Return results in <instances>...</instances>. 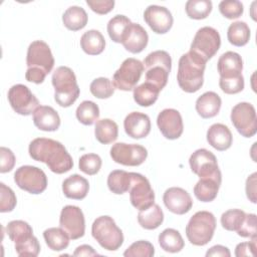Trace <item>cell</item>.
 I'll list each match as a JSON object with an SVG mask.
<instances>
[{
	"instance_id": "obj_53",
	"label": "cell",
	"mask_w": 257,
	"mask_h": 257,
	"mask_svg": "<svg viewBox=\"0 0 257 257\" xmlns=\"http://www.w3.org/2000/svg\"><path fill=\"white\" fill-rule=\"evenodd\" d=\"M231 253L229 251V249L223 245H215L213 247H211L207 252H206V256H214V257H230Z\"/></svg>"
},
{
	"instance_id": "obj_4",
	"label": "cell",
	"mask_w": 257,
	"mask_h": 257,
	"mask_svg": "<svg viewBox=\"0 0 257 257\" xmlns=\"http://www.w3.org/2000/svg\"><path fill=\"white\" fill-rule=\"evenodd\" d=\"M51 81L54 87V99L60 106L68 107L78 98L80 89L71 68L67 66L57 67L52 74Z\"/></svg>"
},
{
	"instance_id": "obj_51",
	"label": "cell",
	"mask_w": 257,
	"mask_h": 257,
	"mask_svg": "<svg viewBox=\"0 0 257 257\" xmlns=\"http://www.w3.org/2000/svg\"><path fill=\"white\" fill-rule=\"evenodd\" d=\"M256 240L257 237H253L249 242H242L239 243L235 248V256L243 257V256H250L253 257L255 255L256 250Z\"/></svg>"
},
{
	"instance_id": "obj_5",
	"label": "cell",
	"mask_w": 257,
	"mask_h": 257,
	"mask_svg": "<svg viewBox=\"0 0 257 257\" xmlns=\"http://www.w3.org/2000/svg\"><path fill=\"white\" fill-rule=\"evenodd\" d=\"M6 233L14 242L16 253L21 256L35 257L40 252V244L33 235L31 226L22 220H13L6 226Z\"/></svg>"
},
{
	"instance_id": "obj_41",
	"label": "cell",
	"mask_w": 257,
	"mask_h": 257,
	"mask_svg": "<svg viewBox=\"0 0 257 257\" xmlns=\"http://www.w3.org/2000/svg\"><path fill=\"white\" fill-rule=\"evenodd\" d=\"M89 90L96 98L104 99L110 97L114 92V86L112 82L106 77H98L92 80L89 85Z\"/></svg>"
},
{
	"instance_id": "obj_32",
	"label": "cell",
	"mask_w": 257,
	"mask_h": 257,
	"mask_svg": "<svg viewBox=\"0 0 257 257\" xmlns=\"http://www.w3.org/2000/svg\"><path fill=\"white\" fill-rule=\"evenodd\" d=\"M94 135L100 144H111L117 139L118 126L112 119L102 118L96 121L94 126Z\"/></svg>"
},
{
	"instance_id": "obj_40",
	"label": "cell",
	"mask_w": 257,
	"mask_h": 257,
	"mask_svg": "<svg viewBox=\"0 0 257 257\" xmlns=\"http://www.w3.org/2000/svg\"><path fill=\"white\" fill-rule=\"evenodd\" d=\"M132 23L130 18L124 15H115L107 23V33L109 38L115 43H121L123 34Z\"/></svg>"
},
{
	"instance_id": "obj_10",
	"label": "cell",
	"mask_w": 257,
	"mask_h": 257,
	"mask_svg": "<svg viewBox=\"0 0 257 257\" xmlns=\"http://www.w3.org/2000/svg\"><path fill=\"white\" fill-rule=\"evenodd\" d=\"M144 71V64L139 59L130 57L122 61L119 68L112 76V84L115 88L130 91L137 86Z\"/></svg>"
},
{
	"instance_id": "obj_8",
	"label": "cell",
	"mask_w": 257,
	"mask_h": 257,
	"mask_svg": "<svg viewBox=\"0 0 257 257\" xmlns=\"http://www.w3.org/2000/svg\"><path fill=\"white\" fill-rule=\"evenodd\" d=\"M92 237L105 250L115 251L123 243L122 231L109 216L97 217L91 226Z\"/></svg>"
},
{
	"instance_id": "obj_50",
	"label": "cell",
	"mask_w": 257,
	"mask_h": 257,
	"mask_svg": "<svg viewBox=\"0 0 257 257\" xmlns=\"http://www.w3.org/2000/svg\"><path fill=\"white\" fill-rule=\"evenodd\" d=\"M86 4L89 8L100 15L107 14L113 9L114 1L113 0H87Z\"/></svg>"
},
{
	"instance_id": "obj_47",
	"label": "cell",
	"mask_w": 257,
	"mask_h": 257,
	"mask_svg": "<svg viewBox=\"0 0 257 257\" xmlns=\"http://www.w3.org/2000/svg\"><path fill=\"white\" fill-rule=\"evenodd\" d=\"M236 232L239 236L244 237V238L256 237V234H257L256 215L252 214V213L246 214L240 228Z\"/></svg>"
},
{
	"instance_id": "obj_42",
	"label": "cell",
	"mask_w": 257,
	"mask_h": 257,
	"mask_svg": "<svg viewBox=\"0 0 257 257\" xmlns=\"http://www.w3.org/2000/svg\"><path fill=\"white\" fill-rule=\"evenodd\" d=\"M245 215L246 213L240 209H230L222 214L221 225L225 230L237 231L240 228Z\"/></svg>"
},
{
	"instance_id": "obj_25",
	"label": "cell",
	"mask_w": 257,
	"mask_h": 257,
	"mask_svg": "<svg viewBox=\"0 0 257 257\" xmlns=\"http://www.w3.org/2000/svg\"><path fill=\"white\" fill-rule=\"evenodd\" d=\"M222 183V174L200 178L194 187V195L201 202H212L218 195Z\"/></svg>"
},
{
	"instance_id": "obj_3",
	"label": "cell",
	"mask_w": 257,
	"mask_h": 257,
	"mask_svg": "<svg viewBox=\"0 0 257 257\" xmlns=\"http://www.w3.org/2000/svg\"><path fill=\"white\" fill-rule=\"evenodd\" d=\"M206 61L196 53L189 51L180 57L177 80L179 86L188 93L198 91L204 83Z\"/></svg>"
},
{
	"instance_id": "obj_23",
	"label": "cell",
	"mask_w": 257,
	"mask_h": 257,
	"mask_svg": "<svg viewBox=\"0 0 257 257\" xmlns=\"http://www.w3.org/2000/svg\"><path fill=\"white\" fill-rule=\"evenodd\" d=\"M217 69L221 79L237 78L242 75V57L237 52L227 51L219 57L217 62Z\"/></svg>"
},
{
	"instance_id": "obj_15",
	"label": "cell",
	"mask_w": 257,
	"mask_h": 257,
	"mask_svg": "<svg viewBox=\"0 0 257 257\" xmlns=\"http://www.w3.org/2000/svg\"><path fill=\"white\" fill-rule=\"evenodd\" d=\"M8 101L15 112L30 115L39 106V100L24 84H15L8 90Z\"/></svg>"
},
{
	"instance_id": "obj_52",
	"label": "cell",
	"mask_w": 257,
	"mask_h": 257,
	"mask_svg": "<svg viewBox=\"0 0 257 257\" xmlns=\"http://www.w3.org/2000/svg\"><path fill=\"white\" fill-rule=\"evenodd\" d=\"M256 176L257 173H253L252 175H250L246 180L245 187L247 198L254 204L256 203Z\"/></svg>"
},
{
	"instance_id": "obj_21",
	"label": "cell",
	"mask_w": 257,
	"mask_h": 257,
	"mask_svg": "<svg viewBox=\"0 0 257 257\" xmlns=\"http://www.w3.org/2000/svg\"><path fill=\"white\" fill-rule=\"evenodd\" d=\"M149 35L145 28L139 23H131L126 28L121 44L131 53H140L148 45Z\"/></svg>"
},
{
	"instance_id": "obj_2",
	"label": "cell",
	"mask_w": 257,
	"mask_h": 257,
	"mask_svg": "<svg viewBox=\"0 0 257 257\" xmlns=\"http://www.w3.org/2000/svg\"><path fill=\"white\" fill-rule=\"evenodd\" d=\"M26 64V80L36 84L42 83L54 66V57L48 44L42 40L31 42L27 49Z\"/></svg>"
},
{
	"instance_id": "obj_49",
	"label": "cell",
	"mask_w": 257,
	"mask_h": 257,
	"mask_svg": "<svg viewBox=\"0 0 257 257\" xmlns=\"http://www.w3.org/2000/svg\"><path fill=\"white\" fill-rule=\"evenodd\" d=\"M15 156L10 149L0 148V173L10 172L15 166Z\"/></svg>"
},
{
	"instance_id": "obj_7",
	"label": "cell",
	"mask_w": 257,
	"mask_h": 257,
	"mask_svg": "<svg viewBox=\"0 0 257 257\" xmlns=\"http://www.w3.org/2000/svg\"><path fill=\"white\" fill-rule=\"evenodd\" d=\"M216 224V218L211 212L199 211L190 218L186 226V236L191 244L204 246L212 240Z\"/></svg>"
},
{
	"instance_id": "obj_44",
	"label": "cell",
	"mask_w": 257,
	"mask_h": 257,
	"mask_svg": "<svg viewBox=\"0 0 257 257\" xmlns=\"http://www.w3.org/2000/svg\"><path fill=\"white\" fill-rule=\"evenodd\" d=\"M155 254L153 244L146 240H140L133 243L124 252L125 257H152Z\"/></svg>"
},
{
	"instance_id": "obj_46",
	"label": "cell",
	"mask_w": 257,
	"mask_h": 257,
	"mask_svg": "<svg viewBox=\"0 0 257 257\" xmlns=\"http://www.w3.org/2000/svg\"><path fill=\"white\" fill-rule=\"evenodd\" d=\"M16 204L17 199L13 190L4 183H0V212H11L16 207Z\"/></svg>"
},
{
	"instance_id": "obj_13",
	"label": "cell",
	"mask_w": 257,
	"mask_h": 257,
	"mask_svg": "<svg viewBox=\"0 0 257 257\" xmlns=\"http://www.w3.org/2000/svg\"><path fill=\"white\" fill-rule=\"evenodd\" d=\"M132 205L140 210H145L155 203V193L149 180L139 173H132V184L128 190Z\"/></svg>"
},
{
	"instance_id": "obj_14",
	"label": "cell",
	"mask_w": 257,
	"mask_h": 257,
	"mask_svg": "<svg viewBox=\"0 0 257 257\" xmlns=\"http://www.w3.org/2000/svg\"><path fill=\"white\" fill-rule=\"evenodd\" d=\"M110 157L116 164L137 167L146 161L148 151L138 144L116 143L110 148Z\"/></svg>"
},
{
	"instance_id": "obj_1",
	"label": "cell",
	"mask_w": 257,
	"mask_h": 257,
	"mask_svg": "<svg viewBox=\"0 0 257 257\" xmlns=\"http://www.w3.org/2000/svg\"><path fill=\"white\" fill-rule=\"evenodd\" d=\"M29 156L37 162L46 164L48 169L55 174H64L73 167L71 156L65 147L52 139H34L28 148Z\"/></svg>"
},
{
	"instance_id": "obj_36",
	"label": "cell",
	"mask_w": 257,
	"mask_h": 257,
	"mask_svg": "<svg viewBox=\"0 0 257 257\" xmlns=\"http://www.w3.org/2000/svg\"><path fill=\"white\" fill-rule=\"evenodd\" d=\"M43 238L49 249L53 251H61L69 245V236L61 228H48L43 232Z\"/></svg>"
},
{
	"instance_id": "obj_48",
	"label": "cell",
	"mask_w": 257,
	"mask_h": 257,
	"mask_svg": "<svg viewBox=\"0 0 257 257\" xmlns=\"http://www.w3.org/2000/svg\"><path fill=\"white\" fill-rule=\"evenodd\" d=\"M220 88L227 94H236L244 88V77L243 75L233 79H221L219 80Z\"/></svg>"
},
{
	"instance_id": "obj_54",
	"label": "cell",
	"mask_w": 257,
	"mask_h": 257,
	"mask_svg": "<svg viewBox=\"0 0 257 257\" xmlns=\"http://www.w3.org/2000/svg\"><path fill=\"white\" fill-rule=\"evenodd\" d=\"M98 253L89 245H80L73 252V256H96Z\"/></svg>"
},
{
	"instance_id": "obj_45",
	"label": "cell",
	"mask_w": 257,
	"mask_h": 257,
	"mask_svg": "<svg viewBox=\"0 0 257 257\" xmlns=\"http://www.w3.org/2000/svg\"><path fill=\"white\" fill-rule=\"evenodd\" d=\"M219 11L227 19H236L243 14L244 8L238 0H223L219 3Z\"/></svg>"
},
{
	"instance_id": "obj_22",
	"label": "cell",
	"mask_w": 257,
	"mask_h": 257,
	"mask_svg": "<svg viewBox=\"0 0 257 257\" xmlns=\"http://www.w3.org/2000/svg\"><path fill=\"white\" fill-rule=\"evenodd\" d=\"M123 127L128 137L136 140L144 139L151 132V119L146 113L133 111L125 116Z\"/></svg>"
},
{
	"instance_id": "obj_26",
	"label": "cell",
	"mask_w": 257,
	"mask_h": 257,
	"mask_svg": "<svg viewBox=\"0 0 257 257\" xmlns=\"http://www.w3.org/2000/svg\"><path fill=\"white\" fill-rule=\"evenodd\" d=\"M207 142L217 151H226L233 143L232 133L227 125L214 123L207 131Z\"/></svg>"
},
{
	"instance_id": "obj_28",
	"label": "cell",
	"mask_w": 257,
	"mask_h": 257,
	"mask_svg": "<svg viewBox=\"0 0 257 257\" xmlns=\"http://www.w3.org/2000/svg\"><path fill=\"white\" fill-rule=\"evenodd\" d=\"M221 97L214 91H207L196 100V110L203 118L216 116L221 108Z\"/></svg>"
},
{
	"instance_id": "obj_27",
	"label": "cell",
	"mask_w": 257,
	"mask_h": 257,
	"mask_svg": "<svg viewBox=\"0 0 257 257\" xmlns=\"http://www.w3.org/2000/svg\"><path fill=\"white\" fill-rule=\"evenodd\" d=\"M89 190L88 181L80 175L74 174L62 182V192L68 199L82 200Z\"/></svg>"
},
{
	"instance_id": "obj_29",
	"label": "cell",
	"mask_w": 257,
	"mask_h": 257,
	"mask_svg": "<svg viewBox=\"0 0 257 257\" xmlns=\"http://www.w3.org/2000/svg\"><path fill=\"white\" fill-rule=\"evenodd\" d=\"M80 47L88 55H98L105 48V40L98 30H88L80 38Z\"/></svg>"
},
{
	"instance_id": "obj_9",
	"label": "cell",
	"mask_w": 257,
	"mask_h": 257,
	"mask_svg": "<svg viewBox=\"0 0 257 257\" xmlns=\"http://www.w3.org/2000/svg\"><path fill=\"white\" fill-rule=\"evenodd\" d=\"M221 46V37L219 32L210 26L200 28L191 43L190 51L202 57L206 62L212 58Z\"/></svg>"
},
{
	"instance_id": "obj_35",
	"label": "cell",
	"mask_w": 257,
	"mask_h": 257,
	"mask_svg": "<svg viewBox=\"0 0 257 257\" xmlns=\"http://www.w3.org/2000/svg\"><path fill=\"white\" fill-rule=\"evenodd\" d=\"M132 184V173L114 170L107 177V187L110 192L116 195H122L128 192Z\"/></svg>"
},
{
	"instance_id": "obj_18",
	"label": "cell",
	"mask_w": 257,
	"mask_h": 257,
	"mask_svg": "<svg viewBox=\"0 0 257 257\" xmlns=\"http://www.w3.org/2000/svg\"><path fill=\"white\" fill-rule=\"evenodd\" d=\"M157 124L162 135L168 140L179 139L184 131L182 115L174 108L163 109L158 114Z\"/></svg>"
},
{
	"instance_id": "obj_38",
	"label": "cell",
	"mask_w": 257,
	"mask_h": 257,
	"mask_svg": "<svg viewBox=\"0 0 257 257\" xmlns=\"http://www.w3.org/2000/svg\"><path fill=\"white\" fill-rule=\"evenodd\" d=\"M76 118L84 125L93 124L99 117V108L91 100H83L76 108Z\"/></svg>"
},
{
	"instance_id": "obj_31",
	"label": "cell",
	"mask_w": 257,
	"mask_h": 257,
	"mask_svg": "<svg viewBox=\"0 0 257 257\" xmlns=\"http://www.w3.org/2000/svg\"><path fill=\"white\" fill-rule=\"evenodd\" d=\"M88 16L85 10L79 6H70L62 15V22L64 26L71 31H78L87 24Z\"/></svg>"
},
{
	"instance_id": "obj_34",
	"label": "cell",
	"mask_w": 257,
	"mask_h": 257,
	"mask_svg": "<svg viewBox=\"0 0 257 257\" xmlns=\"http://www.w3.org/2000/svg\"><path fill=\"white\" fill-rule=\"evenodd\" d=\"M160 91L161 90L157 86L145 81L134 88V99L137 104L148 107L157 101Z\"/></svg>"
},
{
	"instance_id": "obj_24",
	"label": "cell",
	"mask_w": 257,
	"mask_h": 257,
	"mask_svg": "<svg viewBox=\"0 0 257 257\" xmlns=\"http://www.w3.org/2000/svg\"><path fill=\"white\" fill-rule=\"evenodd\" d=\"M34 125L43 132H55L60 126L58 112L49 105H39L33 112Z\"/></svg>"
},
{
	"instance_id": "obj_37",
	"label": "cell",
	"mask_w": 257,
	"mask_h": 257,
	"mask_svg": "<svg viewBox=\"0 0 257 257\" xmlns=\"http://www.w3.org/2000/svg\"><path fill=\"white\" fill-rule=\"evenodd\" d=\"M227 38L234 46H244L250 39V28L243 21H236L230 24L227 31Z\"/></svg>"
},
{
	"instance_id": "obj_20",
	"label": "cell",
	"mask_w": 257,
	"mask_h": 257,
	"mask_svg": "<svg viewBox=\"0 0 257 257\" xmlns=\"http://www.w3.org/2000/svg\"><path fill=\"white\" fill-rule=\"evenodd\" d=\"M163 201L167 209L177 215L188 213L193 206V200L190 194L179 187H172L165 191Z\"/></svg>"
},
{
	"instance_id": "obj_33",
	"label": "cell",
	"mask_w": 257,
	"mask_h": 257,
	"mask_svg": "<svg viewBox=\"0 0 257 257\" xmlns=\"http://www.w3.org/2000/svg\"><path fill=\"white\" fill-rule=\"evenodd\" d=\"M159 244L164 251L169 253H178L185 246V242L180 232L173 228H167L160 233Z\"/></svg>"
},
{
	"instance_id": "obj_16",
	"label": "cell",
	"mask_w": 257,
	"mask_h": 257,
	"mask_svg": "<svg viewBox=\"0 0 257 257\" xmlns=\"http://www.w3.org/2000/svg\"><path fill=\"white\" fill-rule=\"evenodd\" d=\"M60 228L63 229L70 239L81 238L85 232V220L81 209L77 206L67 205L62 208L59 217Z\"/></svg>"
},
{
	"instance_id": "obj_12",
	"label": "cell",
	"mask_w": 257,
	"mask_h": 257,
	"mask_svg": "<svg viewBox=\"0 0 257 257\" xmlns=\"http://www.w3.org/2000/svg\"><path fill=\"white\" fill-rule=\"evenodd\" d=\"M237 132L244 138H251L257 132V116L255 107L249 102H239L233 106L230 115Z\"/></svg>"
},
{
	"instance_id": "obj_43",
	"label": "cell",
	"mask_w": 257,
	"mask_h": 257,
	"mask_svg": "<svg viewBox=\"0 0 257 257\" xmlns=\"http://www.w3.org/2000/svg\"><path fill=\"white\" fill-rule=\"evenodd\" d=\"M101 165L102 161L96 154H85L79 158L78 162L79 170L89 176L97 174L101 168Z\"/></svg>"
},
{
	"instance_id": "obj_11",
	"label": "cell",
	"mask_w": 257,
	"mask_h": 257,
	"mask_svg": "<svg viewBox=\"0 0 257 257\" xmlns=\"http://www.w3.org/2000/svg\"><path fill=\"white\" fill-rule=\"evenodd\" d=\"M14 182L16 185L30 193L40 194L47 188V177L45 173L34 166H22L14 173Z\"/></svg>"
},
{
	"instance_id": "obj_17",
	"label": "cell",
	"mask_w": 257,
	"mask_h": 257,
	"mask_svg": "<svg viewBox=\"0 0 257 257\" xmlns=\"http://www.w3.org/2000/svg\"><path fill=\"white\" fill-rule=\"evenodd\" d=\"M189 164L192 172L199 178L211 177L221 174V171L218 167L217 158L212 152L206 149H199L195 151L189 159Z\"/></svg>"
},
{
	"instance_id": "obj_30",
	"label": "cell",
	"mask_w": 257,
	"mask_h": 257,
	"mask_svg": "<svg viewBox=\"0 0 257 257\" xmlns=\"http://www.w3.org/2000/svg\"><path fill=\"white\" fill-rule=\"evenodd\" d=\"M164 221V213L158 204H153L151 207L140 210L138 214V222L142 228L147 230L157 229Z\"/></svg>"
},
{
	"instance_id": "obj_19",
	"label": "cell",
	"mask_w": 257,
	"mask_h": 257,
	"mask_svg": "<svg viewBox=\"0 0 257 257\" xmlns=\"http://www.w3.org/2000/svg\"><path fill=\"white\" fill-rule=\"evenodd\" d=\"M144 19L157 34L167 33L174 23V18L169 9L159 5L148 6L144 12Z\"/></svg>"
},
{
	"instance_id": "obj_6",
	"label": "cell",
	"mask_w": 257,
	"mask_h": 257,
	"mask_svg": "<svg viewBox=\"0 0 257 257\" xmlns=\"http://www.w3.org/2000/svg\"><path fill=\"white\" fill-rule=\"evenodd\" d=\"M143 64L146 69V81L162 90L167 85L172 68L170 54L165 50L153 51L146 56Z\"/></svg>"
},
{
	"instance_id": "obj_39",
	"label": "cell",
	"mask_w": 257,
	"mask_h": 257,
	"mask_svg": "<svg viewBox=\"0 0 257 257\" xmlns=\"http://www.w3.org/2000/svg\"><path fill=\"white\" fill-rule=\"evenodd\" d=\"M213 8L210 0H189L186 2L185 10L189 18L201 20L209 16Z\"/></svg>"
}]
</instances>
